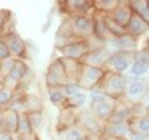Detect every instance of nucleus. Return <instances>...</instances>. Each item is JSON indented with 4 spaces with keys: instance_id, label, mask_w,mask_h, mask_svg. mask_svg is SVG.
I'll use <instances>...</instances> for the list:
<instances>
[{
    "instance_id": "nucleus-1",
    "label": "nucleus",
    "mask_w": 149,
    "mask_h": 140,
    "mask_svg": "<svg viewBox=\"0 0 149 140\" xmlns=\"http://www.w3.org/2000/svg\"><path fill=\"white\" fill-rule=\"evenodd\" d=\"M118 100H113L107 95H104L100 90H94L90 91V97H88V110L93 113V116L97 118L100 122L106 124L109 121V118L112 116L115 107H116Z\"/></svg>"
},
{
    "instance_id": "nucleus-2",
    "label": "nucleus",
    "mask_w": 149,
    "mask_h": 140,
    "mask_svg": "<svg viewBox=\"0 0 149 140\" xmlns=\"http://www.w3.org/2000/svg\"><path fill=\"white\" fill-rule=\"evenodd\" d=\"M127 84H128V79H127L125 75L106 72L102 82L95 88L100 90L104 95L113 98V100H122L124 93H125V88H127Z\"/></svg>"
},
{
    "instance_id": "nucleus-3",
    "label": "nucleus",
    "mask_w": 149,
    "mask_h": 140,
    "mask_svg": "<svg viewBox=\"0 0 149 140\" xmlns=\"http://www.w3.org/2000/svg\"><path fill=\"white\" fill-rule=\"evenodd\" d=\"M72 34L79 40H88L94 36V25L91 15H72L64 18Z\"/></svg>"
},
{
    "instance_id": "nucleus-4",
    "label": "nucleus",
    "mask_w": 149,
    "mask_h": 140,
    "mask_svg": "<svg viewBox=\"0 0 149 140\" xmlns=\"http://www.w3.org/2000/svg\"><path fill=\"white\" fill-rule=\"evenodd\" d=\"M106 70L104 69H100V67H91V66H84L81 67V72H79V76H78V85L81 86V90L85 93H90L91 90L102 82L103 76H104Z\"/></svg>"
},
{
    "instance_id": "nucleus-5",
    "label": "nucleus",
    "mask_w": 149,
    "mask_h": 140,
    "mask_svg": "<svg viewBox=\"0 0 149 140\" xmlns=\"http://www.w3.org/2000/svg\"><path fill=\"white\" fill-rule=\"evenodd\" d=\"M0 39L6 45V48L9 51V55L12 58H15V60H26L27 58V40H24L15 30L5 33Z\"/></svg>"
},
{
    "instance_id": "nucleus-6",
    "label": "nucleus",
    "mask_w": 149,
    "mask_h": 140,
    "mask_svg": "<svg viewBox=\"0 0 149 140\" xmlns=\"http://www.w3.org/2000/svg\"><path fill=\"white\" fill-rule=\"evenodd\" d=\"M148 91H149V84L146 81H143V79L128 81L125 93H124V97H122V101L130 104V106L139 104V103H142V100L145 98Z\"/></svg>"
},
{
    "instance_id": "nucleus-7",
    "label": "nucleus",
    "mask_w": 149,
    "mask_h": 140,
    "mask_svg": "<svg viewBox=\"0 0 149 140\" xmlns=\"http://www.w3.org/2000/svg\"><path fill=\"white\" fill-rule=\"evenodd\" d=\"M29 64L26 60H17L15 61V66L12 67V70L5 76L3 79V86L8 88V90H10L12 93H18L19 90V85L24 79V76H26L27 70H29Z\"/></svg>"
},
{
    "instance_id": "nucleus-8",
    "label": "nucleus",
    "mask_w": 149,
    "mask_h": 140,
    "mask_svg": "<svg viewBox=\"0 0 149 140\" xmlns=\"http://www.w3.org/2000/svg\"><path fill=\"white\" fill-rule=\"evenodd\" d=\"M67 76L64 73L63 64H61L60 58H54L45 72V84L46 88H52V86H63L67 82Z\"/></svg>"
},
{
    "instance_id": "nucleus-9",
    "label": "nucleus",
    "mask_w": 149,
    "mask_h": 140,
    "mask_svg": "<svg viewBox=\"0 0 149 140\" xmlns=\"http://www.w3.org/2000/svg\"><path fill=\"white\" fill-rule=\"evenodd\" d=\"M131 63H133V55L125 54V52H118V51H112V54L104 66V70L124 75L125 72H128Z\"/></svg>"
},
{
    "instance_id": "nucleus-10",
    "label": "nucleus",
    "mask_w": 149,
    "mask_h": 140,
    "mask_svg": "<svg viewBox=\"0 0 149 140\" xmlns=\"http://www.w3.org/2000/svg\"><path fill=\"white\" fill-rule=\"evenodd\" d=\"M55 51L60 54L58 57L72 58V60L81 61L91 51V46H90V42L88 40H76V42L69 43V45L60 48V49H55Z\"/></svg>"
},
{
    "instance_id": "nucleus-11",
    "label": "nucleus",
    "mask_w": 149,
    "mask_h": 140,
    "mask_svg": "<svg viewBox=\"0 0 149 140\" xmlns=\"http://www.w3.org/2000/svg\"><path fill=\"white\" fill-rule=\"evenodd\" d=\"M112 54V49L109 46H102V48H95V49H91L88 54H86L81 63L84 66H91V67H100V69H104L106 63L109 60Z\"/></svg>"
},
{
    "instance_id": "nucleus-12",
    "label": "nucleus",
    "mask_w": 149,
    "mask_h": 140,
    "mask_svg": "<svg viewBox=\"0 0 149 140\" xmlns=\"http://www.w3.org/2000/svg\"><path fill=\"white\" fill-rule=\"evenodd\" d=\"M78 125L85 131V134H102L104 124L94 118L88 109H81L78 115Z\"/></svg>"
},
{
    "instance_id": "nucleus-13",
    "label": "nucleus",
    "mask_w": 149,
    "mask_h": 140,
    "mask_svg": "<svg viewBox=\"0 0 149 140\" xmlns=\"http://www.w3.org/2000/svg\"><path fill=\"white\" fill-rule=\"evenodd\" d=\"M112 46L113 49L112 51H118V52H125V54H136L139 51V43H137V39L131 37L130 34H124V36H119V37H112V39L106 43V46Z\"/></svg>"
},
{
    "instance_id": "nucleus-14",
    "label": "nucleus",
    "mask_w": 149,
    "mask_h": 140,
    "mask_svg": "<svg viewBox=\"0 0 149 140\" xmlns=\"http://www.w3.org/2000/svg\"><path fill=\"white\" fill-rule=\"evenodd\" d=\"M61 9H63L67 17L72 15H91L94 9H93V2L88 0H67V2H61Z\"/></svg>"
},
{
    "instance_id": "nucleus-15",
    "label": "nucleus",
    "mask_w": 149,
    "mask_h": 140,
    "mask_svg": "<svg viewBox=\"0 0 149 140\" xmlns=\"http://www.w3.org/2000/svg\"><path fill=\"white\" fill-rule=\"evenodd\" d=\"M107 17L113 21L115 24H118V25H121V27L125 29L127 24L131 20V17H133V10L128 6V2H122V0H121V3L113 10H112Z\"/></svg>"
},
{
    "instance_id": "nucleus-16",
    "label": "nucleus",
    "mask_w": 149,
    "mask_h": 140,
    "mask_svg": "<svg viewBox=\"0 0 149 140\" xmlns=\"http://www.w3.org/2000/svg\"><path fill=\"white\" fill-rule=\"evenodd\" d=\"M78 115H79L78 109H73V107H69V106L60 109L58 118H57V125H55V131L63 130V128H69V127H72V125H78Z\"/></svg>"
},
{
    "instance_id": "nucleus-17",
    "label": "nucleus",
    "mask_w": 149,
    "mask_h": 140,
    "mask_svg": "<svg viewBox=\"0 0 149 140\" xmlns=\"http://www.w3.org/2000/svg\"><path fill=\"white\" fill-rule=\"evenodd\" d=\"M131 131L128 128V124H115V122H106L103 125V137H115V139H122L128 140Z\"/></svg>"
},
{
    "instance_id": "nucleus-18",
    "label": "nucleus",
    "mask_w": 149,
    "mask_h": 140,
    "mask_svg": "<svg viewBox=\"0 0 149 140\" xmlns=\"http://www.w3.org/2000/svg\"><path fill=\"white\" fill-rule=\"evenodd\" d=\"M125 33L130 34L131 37H134V39H139V37L146 36L149 33V24L146 21H143L142 18H139L137 15L133 14L130 22L125 27Z\"/></svg>"
},
{
    "instance_id": "nucleus-19",
    "label": "nucleus",
    "mask_w": 149,
    "mask_h": 140,
    "mask_svg": "<svg viewBox=\"0 0 149 140\" xmlns=\"http://www.w3.org/2000/svg\"><path fill=\"white\" fill-rule=\"evenodd\" d=\"M17 128H18V113L10 107L5 109L2 115V121H0V131L15 134Z\"/></svg>"
},
{
    "instance_id": "nucleus-20",
    "label": "nucleus",
    "mask_w": 149,
    "mask_h": 140,
    "mask_svg": "<svg viewBox=\"0 0 149 140\" xmlns=\"http://www.w3.org/2000/svg\"><path fill=\"white\" fill-rule=\"evenodd\" d=\"M133 115V110H131V106L124 103L122 100H118L116 103V107L113 110V113H112V116L109 118L107 122H115V124H127L130 121Z\"/></svg>"
},
{
    "instance_id": "nucleus-21",
    "label": "nucleus",
    "mask_w": 149,
    "mask_h": 140,
    "mask_svg": "<svg viewBox=\"0 0 149 140\" xmlns=\"http://www.w3.org/2000/svg\"><path fill=\"white\" fill-rule=\"evenodd\" d=\"M127 124H128V128L131 133L149 136V113L139 115V116H131Z\"/></svg>"
},
{
    "instance_id": "nucleus-22",
    "label": "nucleus",
    "mask_w": 149,
    "mask_h": 140,
    "mask_svg": "<svg viewBox=\"0 0 149 140\" xmlns=\"http://www.w3.org/2000/svg\"><path fill=\"white\" fill-rule=\"evenodd\" d=\"M46 95L48 100L54 107L57 109H63L67 106V97L63 91V86H52V88H46Z\"/></svg>"
},
{
    "instance_id": "nucleus-23",
    "label": "nucleus",
    "mask_w": 149,
    "mask_h": 140,
    "mask_svg": "<svg viewBox=\"0 0 149 140\" xmlns=\"http://www.w3.org/2000/svg\"><path fill=\"white\" fill-rule=\"evenodd\" d=\"M58 58L61 61V64H63V69H64L67 79L76 82L79 72H81V67H82V63L76 61V60H72V58H63V57H58Z\"/></svg>"
},
{
    "instance_id": "nucleus-24",
    "label": "nucleus",
    "mask_w": 149,
    "mask_h": 140,
    "mask_svg": "<svg viewBox=\"0 0 149 140\" xmlns=\"http://www.w3.org/2000/svg\"><path fill=\"white\" fill-rule=\"evenodd\" d=\"M57 140H84L85 139V131L79 125H72L69 128H63L55 131Z\"/></svg>"
},
{
    "instance_id": "nucleus-25",
    "label": "nucleus",
    "mask_w": 149,
    "mask_h": 140,
    "mask_svg": "<svg viewBox=\"0 0 149 140\" xmlns=\"http://www.w3.org/2000/svg\"><path fill=\"white\" fill-rule=\"evenodd\" d=\"M133 14L149 24V3L148 0H127Z\"/></svg>"
},
{
    "instance_id": "nucleus-26",
    "label": "nucleus",
    "mask_w": 149,
    "mask_h": 140,
    "mask_svg": "<svg viewBox=\"0 0 149 140\" xmlns=\"http://www.w3.org/2000/svg\"><path fill=\"white\" fill-rule=\"evenodd\" d=\"M119 3H121V0H94L93 9H94V12H100V14L109 15Z\"/></svg>"
},
{
    "instance_id": "nucleus-27",
    "label": "nucleus",
    "mask_w": 149,
    "mask_h": 140,
    "mask_svg": "<svg viewBox=\"0 0 149 140\" xmlns=\"http://www.w3.org/2000/svg\"><path fill=\"white\" fill-rule=\"evenodd\" d=\"M15 134H19V136L34 134L31 131V127H30V122H29L27 113H18V128H17V133Z\"/></svg>"
},
{
    "instance_id": "nucleus-28",
    "label": "nucleus",
    "mask_w": 149,
    "mask_h": 140,
    "mask_svg": "<svg viewBox=\"0 0 149 140\" xmlns=\"http://www.w3.org/2000/svg\"><path fill=\"white\" fill-rule=\"evenodd\" d=\"M27 116H29L31 131L34 134H37L43 127V112H31V113H27Z\"/></svg>"
},
{
    "instance_id": "nucleus-29",
    "label": "nucleus",
    "mask_w": 149,
    "mask_h": 140,
    "mask_svg": "<svg viewBox=\"0 0 149 140\" xmlns=\"http://www.w3.org/2000/svg\"><path fill=\"white\" fill-rule=\"evenodd\" d=\"M86 101H88V95H86V93H84V91H82V93L76 94L74 97L69 98V100H67V106H69V107H73V109L81 110V109H84V107H85Z\"/></svg>"
},
{
    "instance_id": "nucleus-30",
    "label": "nucleus",
    "mask_w": 149,
    "mask_h": 140,
    "mask_svg": "<svg viewBox=\"0 0 149 140\" xmlns=\"http://www.w3.org/2000/svg\"><path fill=\"white\" fill-rule=\"evenodd\" d=\"M15 97V93H12L10 90L5 88L3 85H0V109H8L10 107V103Z\"/></svg>"
},
{
    "instance_id": "nucleus-31",
    "label": "nucleus",
    "mask_w": 149,
    "mask_h": 140,
    "mask_svg": "<svg viewBox=\"0 0 149 140\" xmlns=\"http://www.w3.org/2000/svg\"><path fill=\"white\" fill-rule=\"evenodd\" d=\"M148 70H149V69H148L146 66H143L142 63L133 60L131 66H130V69H128V73L133 76V78H142V76H145V75L148 73Z\"/></svg>"
},
{
    "instance_id": "nucleus-32",
    "label": "nucleus",
    "mask_w": 149,
    "mask_h": 140,
    "mask_svg": "<svg viewBox=\"0 0 149 140\" xmlns=\"http://www.w3.org/2000/svg\"><path fill=\"white\" fill-rule=\"evenodd\" d=\"M63 91H64L67 100L72 98V97H74V95L79 94V93H82L81 86L78 85V82H74V81H67V82L63 85Z\"/></svg>"
},
{
    "instance_id": "nucleus-33",
    "label": "nucleus",
    "mask_w": 149,
    "mask_h": 140,
    "mask_svg": "<svg viewBox=\"0 0 149 140\" xmlns=\"http://www.w3.org/2000/svg\"><path fill=\"white\" fill-rule=\"evenodd\" d=\"M133 60L142 63L143 66H146L149 69V48L148 46H143L142 49H139L136 54H133Z\"/></svg>"
},
{
    "instance_id": "nucleus-34",
    "label": "nucleus",
    "mask_w": 149,
    "mask_h": 140,
    "mask_svg": "<svg viewBox=\"0 0 149 140\" xmlns=\"http://www.w3.org/2000/svg\"><path fill=\"white\" fill-rule=\"evenodd\" d=\"M10 12L9 10H0V37L5 34V29H6V24L10 20Z\"/></svg>"
},
{
    "instance_id": "nucleus-35",
    "label": "nucleus",
    "mask_w": 149,
    "mask_h": 140,
    "mask_svg": "<svg viewBox=\"0 0 149 140\" xmlns=\"http://www.w3.org/2000/svg\"><path fill=\"white\" fill-rule=\"evenodd\" d=\"M10 55H9V51H8V48H6V45L3 43V40L0 39V61H3V60H6V58H9Z\"/></svg>"
},
{
    "instance_id": "nucleus-36",
    "label": "nucleus",
    "mask_w": 149,
    "mask_h": 140,
    "mask_svg": "<svg viewBox=\"0 0 149 140\" xmlns=\"http://www.w3.org/2000/svg\"><path fill=\"white\" fill-rule=\"evenodd\" d=\"M128 140H149V136L145 134H137V133H131Z\"/></svg>"
},
{
    "instance_id": "nucleus-37",
    "label": "nucleus",
    "mask_w": 149,
    "mask_h": 140,
    "mask_svg": "<svg viewBox=\"0 0 149 140\" xmlns=\"http://www.w3.org/2000/svg\"><path fill=\"white\" fill-rule=\"evenodd\" d=\"M0 140H15V136L6 131H0Z\"/></svg>"
},
{
    "instance_id": "nucleus-38",
    "label": "nucleus",
    "mask_w": 149,
    "mask_h": 140,
    "mask_svg": "<svg viewBox=\"0 0 149 140\" xmlns=\"http://www.w3.org/2000/svg\"><path fill=\"white\" fill-rule=\"evenodd\" d=\"M102 134H86L84 140H100Z\"/></svg>"
},
{
    "instance_id": "nucleus-39",
    "label": "nucleus",
    "mask_w": 149,
    "mask_h": 140,
    "mask_svg": "<svg viewBox=\"0 0 149 140\" xmlns=\"http://www.w3.org/2000/svg\"><path fill=\"white\" fill-rule=\"evenodd\" d=\"M51 24H52V17H49L48 18V22H45V25L42 27V33H46L49 30V27H51Z\"/></svg>"
},
{
    "instance_id": "nucleus-40",
    "label": "nucleus",
    "mask_w": 149,
    "mask_h": 140,
    "mask_svg": "<svg viewBox=\"0 0 149 140\" xmlns=\"http://www.w3.org/2000/svg\"><path fill=\"white\" fill-rule=\"evenodd\" d=\"M142 104L146 107V109H149V91L146 93V95H145V98L142 100Z\"/></svg>"
},
{
    "instance_id": "nucleus-41",
    "label": "nucleus",
    "mask_w": 149,
    "mask_h": 140,
    "mask_svg": "<svg viewBox=\"0 0 149 140\" xmlns=\"http://www.w3.org/2000/svg\"><path fill=\"white\" fill-rule=\"evenodd\" d=\"M100 140H122V139H115V137H103L102 136V139Z\"/></svg>"
},
{
    "instance_id": "nucleus-42",
    "label": "nucleus",
    "mask_w": 149,
    "mask_h": 140,
    "mask_svg": "<svg viewBox=\"0 0 149 140\" xmlns=\"http://www.w3.org/2000/svg\"><path fill=\"white\" fill-rule=\"evenodd\" d=\"M145 46H149V33L146 34V45Z\"/></svg>"
},
{
    "instance_id": "nucleus-43",
    "label": "nucleus",
    "mask_w": 149,
    "mask_h": 140,
    "mask_svg": "<svg viewBox=\"0 0 149 140\" xmlns=\"http://www.w3.org/2000/svg\"><path fill=\"white\" fill-rule=\"evenodd\" d=\"M2 115H3V109H0V121H2Z\"/></svg>"
},
{
    "instance_id": "nucleus-44",
    "label": "nucleus",
    "mask_w": 149,
    "mask_h": 140,
    "mask_svg": "<svg viewBox=\"0 0 149 140\" xmlns=\"http://www.w3.org/2000/svg\"><path fill=\"white\" fill-rule=\"evenodd\" d=\"M36 140H40V139H39V137H37V139H36Z\"/></svg>"
},
{
    "instance_id": "nucleus-45",
    "label": "nucleus",
    "mask_w": 149,
    "mask_h": 140,
    "mask_svg": "<svg viewBox=\"0 0 149 140\" xmlns=\"http://www.w3.org/2000/svg\"><path fill=\"white\" fill-rule=\"evenodd\" d=\"M148 3H149V0H148Z\"/></svg>"
}]
</instances>
